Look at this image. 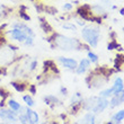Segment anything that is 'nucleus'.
<instances>
[{
  "mask_svg": "<svg viewBox=\"0 0 124 124\" xmlns=\"http://www.w3.org/2000/svg\"><path fill=\"white\" fill-rule=\"evenodd\" d=\"M2 10H3V6H2V5H0V16H1V14L3 13Z\"/></svg>",
  "mask_w": 124,
  "mask_h": 124,
  "instance_id": "5701e85b",
  "label": "nucleus"
},
{
  "mask_svg": "<svg viewBox=\"0 0 124 124\" xmlns=\"http://www.w3.org/2000/svg\"><path fill=\"white\" fill-rule=\"evenodd\" d=\"M15 51H17L15 46L0 45V67L9 65L15 60Z\"/></svg>",
  "mask_w": 124,
  "mask_h": 124,
  "instance_id": "7ed1b4c3",
  "label": "nucleus"
},
{
  "mask_svg": "<svg viewBox=\"0 0 124 124\" xmlns=\"http://www.w3.org/2000/svg\"><path fill=\"white\" fill-rule=\"evenodd\" d=\"M113 88H114V94H118V93L121 92V90H123V80H122L121 78H116L115 79V82H114V85L112 86Z\"/></svg>",
  "mask_w": 124,
  "mask_h": 124,
  "instance_id": "9b49d317",
  "label": "nucleus"
},
{
  "mask_svg": "<svg viewBox=\"0 0 124 124\" xmlns=\"http://www.w3.org/2000/svg\"><path fill=\"white\" fill-rule=\"evenodd\" d=\"M108 101L104 97H92L86 101L85 108L94 113H101L108 106Z\"/></svg>",
  "mask_w": 124,
  "mask_h": 124,
  "instance_id": "f03ea898",
  "label": "nucleus"
},
{
  "mask_svg": "<svg viewBox=\"0 0 124 124\" xmlns=\"http://www.w3.org/2000/svg\"><path fill=\"white\" fill-rule=\"evenodd\" d=\"M59 62H61L62 64L64 65L67 69H70V70H73V69L77 68V61L73 59H69V58H63V56H60L59 58Z\"/></svg>",
  "mask_w": 124,
  "mask_h": 124,
  "instance_id": "0eeeda50",
  "label": "nucleus"
},
{
  "mask_svg": "<svg viewBox=\"0 0 124 124\" xmlns=\"http://www.w3.org/2000/svg\"><path fill=\"white\" fill-rule=\"evenodd\" d=\"M112 120H113V122H115V123H120L122 120H124V109H122V111L117 112L116 114L113 115Z\"/></svg>",
  "mask_w": 124,
  "mask_h": 124,
  "instance_id": "ddd939ff",
  "label": "nucleus"
},
{
  "mask_svg": "<svg viewBox=\"0 0 124 124\" xmlns=\"http://www.w3.org/2000/svg\"><path fill=\"white\" fill-rule=\"evenodd\" d=\"M89 65H90V62H89V60L87 59H84L81 62H80V64L77 65V73L78 75H81V73H84V72L87 70V69L89 68Z\"/></svg>",
  "mask_w": 124,
  "mask_h": 124,
  "instance_id": "9d476101",
  "label": "nucleus"
},
{
  "mask_svg": "<svg viewBox=\"0 0 124 124\" xmlns=\"http://www.w3.org/2000/svg\"><path fill=\"white\" fill-rule=\"evenodd\" d=\"M8 107L10 108V109H13V111H15V112H18L20 111V108H22V106H20V104L18 103V101H16L15 99H9L8 101Z\"/></svg>",
  "mask_w": 124,
  "mask_h": 124,
  "instance_id": "f8f14e48",
  "label": "nucleus"
},
{
  "mask_svg": "<svg viewBox=\"0 0 124 124\" xmlns=\"http://www.w3.org/2000/svg\"><path fill=\"white\" fill-rule=\"evenodd\" d=\"M0 118L8 120L10 122H16V121H18V114H17V112L13 111V109L1 108L0 109Z\"/></svg>",
  "mask_w": 124,
  "mask_h": 124,
  "instance_id": "39448f33",
  "label": "nucleus"
},
{
  "mask_svg": "<svg viewBox=\"0 0 124 124\" xmlns=\"http://www.w3.org/2000/svg\"><path fill=\"white\" fill-rule=\"evenodd\" d=\"M25 44L26 45H33V43H34V39H33V36H28L27 35V37L25 39Z\"/></svg>",
  "mask_w": 124,
  "mask_h": 124,
  "instance_id": "6ab92c4d",
  "label": "nucleus"
},
{
  "mask_svg": "<svg viewBox=\"0 0 124 124\" xmlns=\"http://www.w3.org/2000/svg\"><path fill=\"white\" fill-rule=\"evenodd\" d=\"M13 86L16 88L17 92H24V90H25V88H26L23 84H17V82H13Z\"/></svg>",
  "mask_w": 124,
  "mask_h": 124,
  "instance_id": "f3484780",
  "label": "nucleus"
},
{
  "mask_svg": "<svg viewBox=\"0 0 124 124\" xmlns=\"http://www.w3.org/2000/svg\"><path fill=\"white\" fill-rule=\"evenodd\" d=\"M113 94H114V88L111 87V88L106 89V90H103V92L101 93V97L107 98V97H109V96H113Z\"/></svg>",
  "mask_w": 124,
  "mask_h": 124,
  "instance_id": "2eb2a0df",
  "label": "nucleus"
},
{
  "mask_svg": "<svg viewBox=\"0 0 124 124\" xmlns=\"http://www.w3.org/2000/svg\"><path fill=\"white\" fill-rule=\"evenodd\" d=\"M26 115H27V120H28L30 123L36 124L39 122V115H37V113L35 111L31 109L28 106L26 107Z\"/></svg>",
  "mask_w": 124,
  "mask_h": 124,
  "instance_id": "6e6552de",
  "label": "nucleus"
},
{
  "mask_svg": "<svg viewBox=\"0 0 124 124\" xmlns=\"http://www.w3.org/2000/svg\"><path fill=\"white\" fill-rule=\"evenodd\" d=\"M84 122L85 123H95V114L92 112L87 113L85 115V117H84Z\"/></svg>",
  "mask_w": 124,
  "mask_h": 124,
  "instance_id": "4468645a",
  "label": "nucleus"
},
{
  "mask_svg": "<svg viewBox=\"0 0 124 124\" xmlns=\"http://www.w3.org/2000/svg\"><path fill=\"white\" fill-rule=\"evenodd\" d=\"M123 101H124V89L121 90L118 94L113 95V98H112V101H111V106L112 107H115V106L122 104Z\"/></svg>",
  "mask_w": 124,
  "mask_h": 124,
  "instance_id": "1a4fd4ad",
  "label": "nucleus"
},
{
  "mask_svg": "<svg viewBox=\"0 0 124 124\" xmlns=\"http://www.w3.org/2000/svg\"><path fill=\"white\" fill-rule=\"evenodd\" d=\"M63 28H68V30H72V31L76 30V27L73 26V25H70V24H64V25H63Z\"/></svg>",
  "mask_w": 124,
  "mask_h": 124,
  "instance_id": "412c9836",
  "label": "nucleus"
},
{
  "mask_svg": "<svg viewBox=\"0 0 124 124\" xmlns=\"http://www.w3.org/2000/svg\"><path fill=\"white\" fill-rule=\"evenodd\" d=\"M53 42L59 49L64 51H71V50H79L80 43L76 39H70L61 34H55L53 37Z\"/></svg>",
  "mask_w": 124,
  "mask_h": 124,
  "instance_id": "f257e3e1",
  "label": "nucleus"
},
{
  "mask_svg": "<svg viewBox=\"0 0 124 124\" xmlns=\"http://www.w3.org/2000/svg\"><path fill=\"white\" fill-rule=\"evenodd\" d=\"M81 35L86 42L92 46H97L99 39V28L95 26H86L81 31Z\"/></svg>",
  "mask_w": 124,
  "mask_h": 124,
  "instance_id": "20e7f679",
  "label": "nucleus"
},
{
  "mask_svg": "<svg viewBox=\"0 0 124 124\" xmlns=\"http://www.w3.org/2000/svg\"><path fill=\"white\" fill-rule=\"evenodd\" d=\"M10 36H11V39H15V41H17V42H24L25 41V39L27 37V34L25 32H23L22 30H19V28H14L13 31H10L9 32Z\"/></svg>",
  "mask_w": 124,
  "mask_h": 124,
  "instance_id": "423d86ee",
  "label": "nucleus"
},
{
  "mask_svg": "<svg viewBox=\"0 0 124 124\" xmlns=\"http://www.w3.org/2000/svg\"><path fill=\"white\" fill-rule=\"evenodd\" d=\"M36 67H37V61L36 60H34V61L32 62L30 64V71H33V70H35Z\"/></svg>",
  "mask_w": 124,
  "mask_h": 124,
  "instance_id": "aec40b11",
  "label": "nucleus"
},
{
  "mask_svg": "<svg viewBox=\"0 0 124 124\" xmlns=\"http://www.w3.org/2000/svg\"><path fill=\"white\" fill-rule=\"evenodd\" d=\"M23 99H24V101L26 103V105L28 106V107H33L34 105H35V103H34V101H33V98L31 97L30 95H25L23 97Z\"/></svg>",
  "mask_w": 124,
  "mask_h": 124,
  "instance_id": "dca6fc26",
  "label": "nucleus"
},
{
  "mask_svg": "<svg viewBox=\"0 0 124 124\" xmlns=\"http://www.w3.org/2000/svg\"><path fill=\"white\" fill-rule=\"evenodd\" d=\"M72 8V5H70V3H64L63 5V9L64 10H70Z\"/></svg>",
  "mask_w": 124,
  "mask_h": 124,
  "instance_id": "4be33fe9",
  "label": "nucleus"
},
{
  "mask_svg": "<svg viewBox=\"0 0 124 124\" xmlns=\"http://www.w3.org/2000/svg\"><path fill=\"white\" fill-rule=\"evenodd\" d=\"M88 56H89V59H90V61H92L93 63H96V62L98 61V56L96 55V54H94V53L89 52L88 53Z\"/></svg>",
  "mask_w": 124,
  "mask_h": 124,
  "instance_id": "a211bd4d",
  "label": "nucleus"
}]
</instances>
